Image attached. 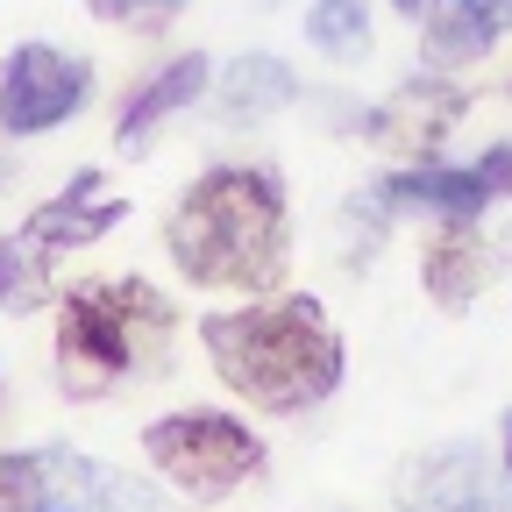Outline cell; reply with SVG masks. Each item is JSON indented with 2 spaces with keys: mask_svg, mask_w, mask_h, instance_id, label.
<instances>
[{
  "mask_svg": "<svg viewBox=\"0 0 512 512\" xmlns=\"http://www.w3.org/2000/svg\"><path fill=\"white\" fill-rule=\"evenodd\" d=\"M200 349L214 356V377L228 392L264 406V413H306L320 399H335L342 363H349L328 306L306 299V292L256 299V306H235V313H207Z\"/></svg>",
  "mask_w": 512,
  "mask_h": 512,
  "instance_id": "cell-2",
  "label": "cell"
},
{
  "mask_svg": "<svg viewBox=\"0 0 512 512\" xmlns=\"http://www.w3.org/2000/svg\"><path fill=\"white\" fill-rule=\"evenodd\" d=\"M505 477H512V413H505Z\"/></svg>",
  "mask_w": 512,
  "mask_h": 512,
  "instance_id": "cell-18",
  "label": "cell"
},
{
  "mask_svg": "<svg viewBox=\"0 0 512 512\" xmlns=\"http://www.w3.org/2000/svg\"><path fill=\"white\" fill-rule=\"evenodd\" d=\"M178 313L143 278H93L57 306V384L72 399H107L128 377H164Z\"/></svg>",
  "mask_w": 512,
  "mask_h": 512,
  "instance_id": "cell-3",
  "label": "cell"
},
{
  "mask_svg": "<svg viewBox=\"0 0 512 512\" xmlns=\"http://www.w3.org/2000/svg\"><path fill=\"white\" fill-rule=\"evenodd\" d=\"M420 285H427L434 306L463 313V306L491 285V249H484V235H477L470 221H441L434 242H427V256H420Z\"/></svg>",
  "mask_w": 512,
  "mask_h": 512,
  "instance_id": "cell-13",
  "label": "cell"
},
{
  "mask_svg": "<svg viewBox=\"0 0 512 512\" xmlns=\"http://www.w3.org/2000/svg\"><path fill=\"white\" fill-rule=\"evenodd\" d=\"M86 8H93L100 22H143V15H164V8H178V0H86Z\"/></svg>",
  "mask_w": 512,
  "mask_h": 512,
  "instance_id": "cell-17",
  "label": "cell"
},
{
  "mask_svg": "<svg viewBox=\"0 0 512 512\" xmlns=\"http://www.w3.org/2000/svg\"><path fill=\"white\" fill-rule=\"evenodd\" d=\"M512 192V143L484 150L477 164H456V171H441V164H413V171H392L377 192H370V207L377 214H441V221H477L491 200H505Z\"/></svg>",
  "mask_w": 512,
  "mask_h": 512,
  "instance_id": "cell-7",
  "label": "cell"
},
{
  "mask_svg": "<svg viewBox=\"0 0 512 512\" xmlns=\"http://www.w3.org/2000/svg\"><path fill=\"white\" fill-rule=\"evenodd\" d=\"M306 43L328 64H363L370 43H377L370 8H363V0H313V8H306Z\"/></svg>",
  "mask_w": 512,
  "mask_h": 512,
  "instance_id": "cell-15",
  "label": "cell"
},
{
  "mask_svg": "<svg viewBox=\"0 0 512 512\" xmlns=\"http://www.w3.org/2000/svg\"><path fill=\"white\" fill-rule=\"evenodd\" d=\"M50 264H57V256L36 249L22 228L0 235V306H8V313H36L50 299Z\"/></svg>",
  "mask_w": 512,
  "mask_h": 512,
  "instance_id": "cell-16",
  "label": "cell"
},
{
  "mask_svg": "<svg viewBox=\"0 0 512 512\" xmlns=\"http://www.w3.org/2000/svg\"><path fill=\"white\" fill-rule=\"evenodd\" d=\"M121 214H128V200H114V192L100 185V171H79L57 200H43V207L22 221V235H29L36 249L64 256V249H86V242H100L107 228H121Z\"/></svg>",
  "mask_w": 512,
  "mask_h": 512,
  "instance_id": "cell-11",
  "label": "cell"
},
{
  "mask_svg": "<svg viewBox=\"0 0 512 512\" xmlns=\"http://www.w3.org/2000/svg\"><path fill=\"white\" fill-rule=\"evenodd\" d=\"M207 86H214V64H207L200 50L171 57L164 72H150L136 93H128V107H121V121H114V150H121V157H143L157 128H164L171 114H185V107L200 100Z\"/></svg>",
  "mask_w": 512,
  "mask_h": 512,
  "instance_id": "cell-10",
  "label": "cell"
},
{
  "mask_svg": "<svg viewBox=\"0 0 512 512\" xmlns=\"http://www.w3.org/2000/svg\"><path fill=\"white\" fill-rule=\"evenodd\" d=\"M463 107H470L463 86H448V79H406V86H392V93L363 114V136L377 150H392V157L427 164L441 150V136L463 121Z\"/></svg>",
  "mask_w": 512,
  "mask_h": 512,
  "instance_id": "cell-9",
  "label": "cell"
},
{
  "mask_svg": "<svg viewBox=\"0 0 512 512\" xmlns=\"http://www.w3.org/2000/svg\"><path fill=\"white\" fill-rule=\"evenodd\" d=\"M299 100V72L271 50H242L214 72V107L228 121H264V114H285Z\"/></svg>",
  "mask_w": 512,
  "mask_h": 512,
  "instance_id": "cell-14",
  "label": "cell"
},
{
  "mask_svg": "<svg viewBox=\"0 0 512 512\" xmlns=\"http://www.w3.org/2000/svg\"><path fill=\"white\" fill-rule=\"evenodd\" d=\"M93 100V64L57 43H15L0 57V136H50Z\"/></svg>",
  "mask_w": 512,
  "mask_h": 512,
  "instance_id": "cell-6",
  "label": "cell"
},
{
  "mask_svg": "<svg viewBox=\"0 0 512 512\" xmlns=\"http://www.w3.org/2000/svg\"><path fill=\"white\" fill-rule=\"evenodd\" d=\"M399 512H512V505H505V484L477 441H441L406 463Z\"/></svg>",
  "mask_w": 512,
  "mask_h": 512,
  "instance_id": "cell-8",
  "label": "cell"
},
{
  "mask_svg": "<svg viewBox=\"0 0 512 512\" xmlns=\"http://www.w3.org/2000/svg\"><path fill=\"white\" fill-rule=\"evenodd\" d=\"M0 512H185V505L100 456H79V448H29V456H0Z\"/></svg>",
  "mask_w": 512,
  "mask_h": 512,
  "instance_id": "cell-4",
  "label": "cell"
},
{
  "mask_svg": "<svg viewBox=\"0 0 512 512\" xmlns=\"http://www.w3.org/2000/svg\"><path fill=\"white\" fill-rule=\"evenodd\" d=\"M143 456L164 484H178L185 498H228L235 484H249L256 470H264V441H256V427H242L235 413H207V406H192V413H164L143 427Z\"/></svg>",
  "mask_w": 512,
  "mask_h": 512,
  "instance_id": "cell-5",
  "label": "cell"
},
{
  "mask_svg": "<svg viewBox=\"0 0 512 512\" xmlns=\"http://www.w3.org/2000/svg\"><path fill=\"white\" fill-rule=\"evenodd\" d=\"M178 278L207 292H271L292 264V214L271 164H214L200 171L164 221Z\"/></svg>",
  "mask_w": 512,
  "mask_h": 512,
  "instance_id": "cell-1",
  "label": "cell"
},
{
  "mask_svg": "<svg viewBox=\"0 0 512 512\" xmlns=\"http://www.w3.org/2000/svg\"><path fill=\"white\" fill-rule=\"evenodd\" d=\"M512 36V0H427L420 8V50L434 64H470Z\"/></svg>",
  "mask_w": 512,
  "mask_h": 512,
  "instance_id": "cell-12",
  "label": "cell"
},
{
  "mask_svg": "<svg viewBox=\"0 0 512 512\" xmlns=\"http://www.w3.org/2000/svg\"><path fill=\"white\" fill-rule=\"evenodd\" d=\"M392 8H399V15H420V8H427V0H392Z\"/></svg>",
  "mask_w": 512,
  "mask_h": 512,
  "instance_id": "cell-19",
  "label": "cell"
}]
</instances>
